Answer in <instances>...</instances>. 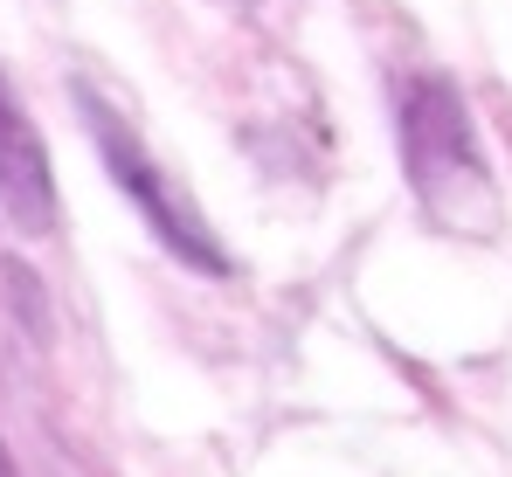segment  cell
I'll use <instances>...</instances> for the list:
<instances>
[{
    "label": "cell",
    "instance_id": "3957f363",
    "mask_svg": "<svg viewBox=\"0 0 512 477\" xmlns=\"http://www.w3.org/2000/svg\"><path fill=\"white\" fill-rule=\"evenodd\" d=\"M0 215L21 236H56V173H49V146L28 118V104L14 97V83L0 70Z\"/></svg>",
    "mask_w": 512,
    "mask_h": 477
},
{
    "label": "cell",
    "instance_id": "277c9868",
    "mask_svg": "<svg viewBox=\"0 0 512 477\" xmlns=\"http://www.w3.org/2000/svg\"><path fill=\"white\" fill-rule=\"evenodd\" d=\"M0 477H21V471H14V450H7V436H0Z\"/></svg>",
    "mask_w": 512,
    "mask_h": 477
},
{
    "label": "cell",
    "instance_id": "6da1fadb",
    "mask_svg": "<svg viewBox=\"0 0 512 477\" xmlns=\"http://www.w3.org/2000/svg\"><path fill=\"white\" fill-rule=\"evenodd\" d=\"M395 132H402V173H409L429 222L450 229V236H492L499 229L492 166H485L464 90L450 77H436V70L409 77L402 104H395Z\"/></svg>",
    "mask_w": 512,
    "mask_h": 477
},
{
    "label": "cell",
    "instance_id": "7a4b0ae2",
    "mask_svg": "<svg viewBox=\"0 0 512 477\" xmlns=\"http://www.w3.org/2000/svg\"><path fill=\"white\" fill-rule=\"evenodd\" d=\"M70 97H77V111H84V132H90V146H97V159H104V173H111V187L139 208V222L153 229V242L167 249L180 270H194V277H236V256L208 229V215L167 180V166L146 153V139L132 132V118H125L90 77L70 83Z\"/></svg>",
    "mask_w": 512,
    "mask_h": 477
}]
</instances>
